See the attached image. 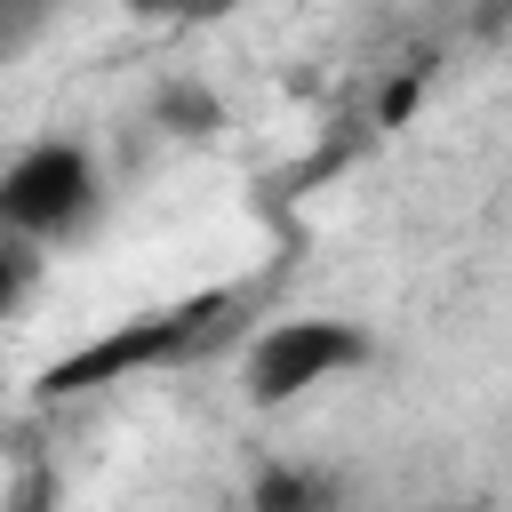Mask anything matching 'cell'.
Here are the masks:
<instances>
[{
  "instance_id": "6da1fadb",
  "label": "cell",
  "mask_w": 512,
  "mask_h": 512,
  "mask_svg": "<svg viewBox=\"0 0 512 512\" xmlns=\"http://www.w3.org/2000/svg\"><path fill=\"white\" fill-rule=\"evenodd\" d=\"M216 312H224V296H200V304H176V312H144V320H120V328H104L96 344L64 352V360L40 376V392H48V400H72V392L120 384V376H136V368L184 360V352L208 336V320H216Z\"/></svg>"
},
{
  "instance_id": "7a4b0ae2",
  "label": "cell",
  "mask_w": 512,
  "mask_h": 512,
  "mask_svg": "<svg viewBox=\"0 0 512 512\" xmlns=\"http://www.w3.org/2000/svg\"><path fill=\"white\" fill-rule=\"evenodd\" d=\"M360 360H376L368 328H352V320H280L248 352V400L288 408L296 392H312V384H328V376H344Z\"/></svg>"
},
{
  "instance_id": "3957f363",
  "label": "cell",
  "mask_w": 512,
  "mask_h": 512,
  "mask_svg": "<svg viewBox=\"0 0 512 512\" xmlns=\"http://www.w3.org/2000/svg\"><path fill=\"white\" fill-rule=\"evenodd\" d=\"M96 192V168L80 144H32L8 176H0V224L8 232H64Z\"/></svg>"
},
{
  "instance_id": "277c9868",
  "label": "cell",
  "mask_w": 512,
  "mask_h": 512,
  "mask_svg": "<svg viewBox=\"0 0 512 512\" xmlns=\"http://www.w3.org/2000/svg\"><path fill=\"white\" fill-rule=\"evenodd\" d=\"M336 488L320 472H296V464H264L256 472V512H328Z\"/></svg>"
},
{
  "instance_id": "5b68a950",
  "label": "cell",
  "mask_w": 512,
  "mask_h": 512,
  "mask_svg": "<svg viewBox=\"0 0 512 512\" xmlns=\"http://www.w3.org/2000/svg\"><path fill=\"white\" fill-rule=\"evenodd\" d=\"M160 128H176V136H216L224 128V112H216V96L208 88H160Z\"/></svg>"
},
{
  "instance_id": "8992f818",
  "label": "cell",
  "mask_w": 512,
  "mask_h": 512,
  "mask_svg": "<svg viewBox=\"0 0 512 512\" xmlns=\"http://www.w3.org/2000/svg\"><path fill=\"white\" fill-rule=\"evenodd\" d=\"M48 8H56V0H0V56H8V48H16V40L48 16Z\"/></svg>"
},
{
  "instance_id": "52a82bcc",
  "label": "cell",
  "mask_w": 512,
  "mask_h": 512,
  "mask_svg": "<svg viewBox=\"0 0 512 512\" xmlns=\"http://www.w3.org/2000/svg\"><path fill=\"white\" fill-rule=\"evenodd\" d=\"M0 512H48V472H40V464H32V472H24V480H16V496H8V504H0Z\"/></svg>"
},
{
  "instance_id": "ba28073f",
  "label": "cell",
  "mask_w": 512,
  "mask_h": 512,
  "mask_svg": "<svg viewBox=\"0 0 512 512\" xmlns=\"http://www.w3.org/2000/svg\"><path fill=\"white\" fill-rule=\"evenodd\" d=\"M16 288H24V264H16V248H0V312L16 304Z\"/></svg>"
},
{
  "instance_id": "9c48e42d",
  "label": "cell",
  "mask_w": 512,
  "mask_h": 512,
  "mask_svg": "<svg viewBox=\"0 0 512 512\" xmlns=\"http://www.w3.org/2000/svg\"><path fill=\"white\" fill-rule=\"evenodd\" d=\"M128 16H184V0H128Z\"/></svg>"
},
{
  "instance_id": "30bf717a",
  "label": "cell",
  "mask_w": 512,
  "mask_h": 512,
  "mask_svg": "<svg viewBox=\"0 0 512 512\" xmlns=\"http://www.w3.org/2000/svg\"><path fill=\"white\" fill-rule=\"evenodd\" d=\"M232 8H240V0H184V16H200V24H208V16H232Z\"/></svg>"
}]
</instances>
